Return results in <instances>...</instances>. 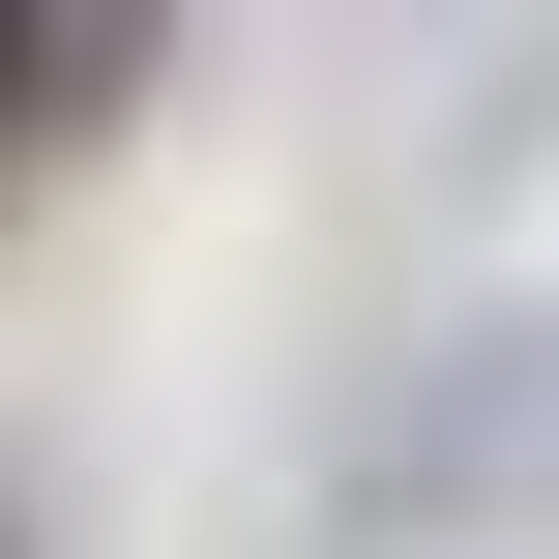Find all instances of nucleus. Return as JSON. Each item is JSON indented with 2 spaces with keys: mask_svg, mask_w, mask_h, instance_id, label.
<instances>
[{
  "mask_svg": "<svg viewBox=\"0 0 559 559\" xmlns=\"http://www.w3.org/2000/svg\"><path fill=\"white\" fill-rule=\"evenodd\" d=\"M118 88H147V29H29V0H0V177H29L59 118H118Z\"/></svg>",
  "mask_w": 559,
  "mask_h": 559,
  "instance_id": "nucleus-1",
  "label": "nucleus"
},
{
  "mask_svg": "<svg viewBox=\"0 0 559 559\" xmlns=\"http://www.w3.org/2000/svg\"><path fill=\"white\" fill-rule=\"evenodd\" d=\"M0 559H29V501H0Z\"/></svg>",
  "mask_w": 559,
  "mask_h": 559,
  "instance_id": "nucleus-2",
  "label": "nucleus"
}]
</instances>
